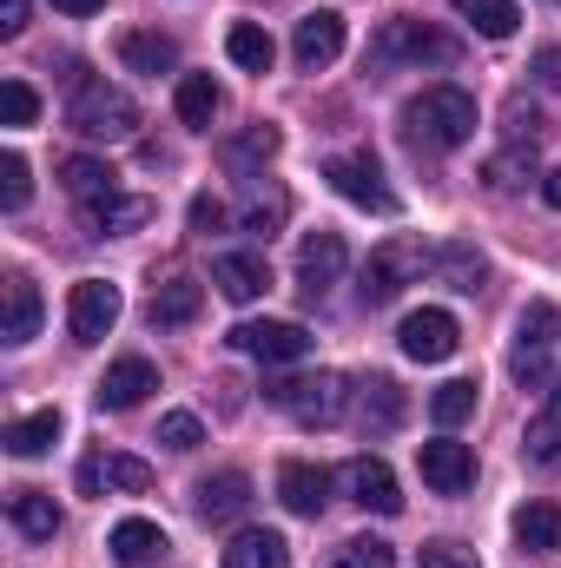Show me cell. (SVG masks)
Returning a JSON list of instances; mask_svg holds the SVG:
<instances>
[{
	"mask_svg": "<svg viewBox=\"0 0 561 568\" xmlns=\"http://www.w3.org/2000/svg\"><path fill=\"white\" fill-rule=\"evenodd\" d=\"M404 133L422 152H456L476 140V100L462 87H422L417 100L404 106Z\"/></svg>",
	"mask_w": 561,
	"mask_h": 568,
	"instance_id": "6da1fadb",
	"label": "cell"
},
{
	"mask_svg": "<svg viewBox=\"0 0 561 568\" xmlns=\"http://www.w3.org/2000/svg\"><path fill=\"white\" fill-rule=\"evenodd\" d=\"M67 126H73L80 140H133L140 106H133V93H126V87H113L106 73H86V80H73Z\"/></svg>",
	"mask_w": 561,
	"mask_h": 568,
	"instance_id": "7a4b0ae2",
	"label": "cell"
},
{
	"mask_svg": "<svg viewBox=\"0 0 561 568\" xmlns=\"http://www.w3.org/2000/svg\"><path fill=\"white\" fill-rule=\"evenodd\" d=\"M561 337V311L555 304H529L516 317V344H509V377L522 390H549V357H555Z\"/></svg>",
	"mask_w": 561,
	"mask_h": 568,
	"instance_id": "3957f363",
	"label": "cell"
},
{
	"mask_svg": "<svg viewBox=\"0 0 561 568\" xmlns=\"http://www.w3.org/2000/svg\"><path fill=\"white\" fill-rule=\"evenodd\" d=\"M422 272H436V252L422 245V239H384L377 252H370V265H364V304H390L404 284H417Z\"/></svg>",
	"mask_w": 561,
	"mask_h": 568,
	"instance_id": "277c9868",
	"label": "cell"
},
{
	"mask_svg": "<svg viewBox=\"0 0 561 568\" xmlns=\"http://www.w3.org/2000/svg\"><path fill=\"white\" fill-rule=\"evenodd\" d=\"M422 60L449 67L456 40L436 33V27H422V20H384V33L370 40V67H422Z\"/></svg>",
	"mask_w": 561,
	"mask_h": 568,
	"instance_id": "5b68a950",
	"label": "cell"
},
{
	"mask_svg": "<svg viewBox=\"0 0 561 568\" xmlns=\"http://www.w3.org/2000/svg\"><path fill=\"white\" fill-rule=\"evenodd\" d=\"M265 397L284 404L297 424H337L344 404H350V384H344L337 371H317V377H297V384H272Z\"/></svg>",
	"mask_w": 561,
	"mask_h": 568,
	"instance_id": "8992f818",
	"label": "cell"
},
{
	"mask_svg": "<svg viewBox=\"0 0 561 568\" xmlns=\"http://www.w3.org/2000/svg\"><path fill=\"white\" fill-rule=\"evenodd\" d=\"M310 344H317V337H310L304 324H290V317H252V324L232 331V351H245V357H258V364H304Z\"/></svg>",
	"mask_w": 561,
	"mask_h": 568,
	"instance_id": "52a82bcc",
	"label": "cell"
},
{
	"mask_svg": "<svg viewBox=\"0 0 561 568\" xmlns=\"http://www.w3.org/2000/svg\"><path fill=\"white\" fill-rule=\"evenodd\" d=\"M324 179H330L350 205H364V212H397V192L384 185V165H377L370 152H330V159H324Z\"/></svg>",
	"mask_w": 561,
	"mask_h": 568,
	"instance_id": "ba28073f",
	"label": "cell"
},
{
	"mask_svg": "<svg viewBox=\"0 0 561 568\" xmlns=\"http://www.w3.org/2000/svg\"><path fill=\"white\" fill-rule=\"evenodd\" d=\"M113 324H120V284H106V278L73 284V297H67V331H73V344H100Z\"/></svg>",
	"mask_w": 561,
	"mask_h": 568,
	"instance_id": "9c48e42d",
	"label": "cell"
},
{
	"mask_svg": "<svg viewBox=\"0 0 561 568\" xmlns=\"http://www.w3.org/2000/svg\"><path fill=\"white\" fill-rule=\"evenodd\" d=\"M397 344H404V357H417V364H442V357H456L462 331H456V317H449V311L422 304V311H410V317H404Z\"/></svg>",
	"mask_w": 561,
	"mask_h": 568,
	"instance_id": "30bf717a",
	"label": "cell"
},
{
	"mask_svg": "<svg viewBox=\"0 0 561 568\" xmlns=\"http://www.w3.org/2000/svg\"><path fill=\"white\" fill-rule=\"evenodd\" d=\"M417 469H422V483H429L436 496H462V489L476 483V449L456 443V436H436V443L417 449Z\"/></svg>",
	"mask_w": 561,
	"mask_h": 568,
	"instance_id": "8fae6325",
	"label": "cell"
},
{
	"mask_svg": "<svg viewBox=\"0 0 561 568\" xmlns=\"http://www.w3.org/2000/svg\"><path fill=\"white\" fill-rule=\"evenodd\" d=\"M344 265H350V245H344L337 232H310V239L297 245V291H304V297H324L330 284L344 278Z\"/></svg>",
	"mask_w": 561,
	"mask_h": 568,
	"instance_id": "7c38bea8",
	"label": "cell"
},
{
	"mask_svg": "<svg viewBox=\"0 0 561 568\" xmlns=\"http://www.w3.org/2000/svg\"><path fill=\"white\" fill-rule=\"evenodd\" d=\"M290 53H297V67H304V73L330 67V60L344 53V13H330V7L304 13V20H297V33H290Z\"/></svg>",
	"mask_w": 561,
	"mask_h": 568,
	"instance_id": "4fadbf2b",
	"label": "cell"
},
{
	"mask_svg": "<svg viewBox=\"0 0 561 568\" xmlns=\"http://www.w3.org/2000/svg\"><path fill=\"white\" fill-rule=\"evenodd\" d=\"M192 509H198L205 523H238V516L252 509V476H245V469H218V476H205V483L192 489Z\"/></svg>",
	"mask_w": 561,
	"mask_h": 568,
	"instance_id": "5bb4252c",
	"label": "cell"
},
{
	"mask_svg": "<svg viewBox=\"0 0 561 568\" xmlns=\"http://www.w3.org/2000/svg\"><path fill=\"white\" fill-rule=\"evenodd\" d=\"M344 483H350V503H364V509H377V516H397V509H404V489H397V476H390L384 456H357V463L344 469Z\"/></svg>",
	"mask_w": 561,
	"mask_h": 568,
	"instance_id": "9a60e30c",
	"label": "cell"
},
{
	"mask_svg": "<svg viewBox=\"0 0 561 568\" xmlns=\"http://www.w3.org/2000/svg\"><path fill=\"white\" fill-rule=\"evenodd\" d=\"M152 199L140 192H106V199H86V232H100V239H120V232H140L152 225Z\"/></svg>",
	"mask_w": 561,
	"mask_h": 568,
	"instance_id": "2e32d148",
	"label": "cell"
},
{
	"mask_svg": "<svg viewBox=\"0 0 561 568\" xmlns=\"http://www.w3.org/2000/svg\"><path fill=\"white\" fill-rule=\"evenodd\" d=\"M278 496H284L290 516H324V503H330V469H324V463H284Z\"/></svg>",
	"mask_w": 561,
	"mask_h": 568,
	"instance_id": "e0dca14e",
	"label": "cell"
},
{
	"mask_svg": "<svg viewBox=\"0 0 561 568\" xmlns=\"http://www.w3.org/2000/svg\"><path fill=\"white\" fill-rule=\"evenodd\" d=\"M159 390V371L145 364V357H120L106 377H100V410H133Z\"/></svg>",
	"mask_w": 561,
	"mask_h": 568,
	"instance_id": "ac0fdd59",
	"label": "cell"
},
{
	"mask_svg": "<svg viewBox=\"0 0 561 568\" xmlns=\"http://www.w3.org/2000/svg\"><path fill=\"white\" fill-rule=\"evenodd\" d=\"M404 417H410L404 384H397V377H370V384H364V397H357V424L370 429V436H390Z\"/></svg>",
	"mask_w": 561,
	"mask_h": 568,
	"instance_id": "d6986e66",
	"label": "cell"
},
{
	"mask_svg": "<svg viewBox=\"0 0 561 568\" xmlns=\"http://www.w3.org/2000/svg\"><path fill=\"white\" fill-rule=\"evenodd\" d=\"M106 549H113V562H120V568H145V562H159L172 542H165V529H159V523H145V516H126V523H113Z\"/></svg>",
	"mask_w": 561,
	"mask_h": 568,
	"instance_id": "ffe728a7",
	"label": "cell"
},
{
	"mask_svg": "<svg viewBox=\"0 0 561 568\" xmlns=\"http://www.w3.org/2000/svg\"><path fill=\"white\" fill-rule=\"evenodd\" d=\"M212 284H218L232 304H252V297H265V284H272V265H265L258 252H225V258L212 265Z\"/></svg>",
	"mask_w": 561,
	"mask_h": 568,
	"instance_id": "44dd1931",
	"label": "cell"
},
{
	"mask_svg": "<svg viewBox=\"0 0 561 568\" xmlns=\"http://www.w3.org/2000/svg\"><path fill=\"white\" fill-rule=\"evenodd\" d=\"M7 516H13V529L20 536H33V542H53L60 536V503L47 496V489H7Z\"/></svg>",
	"mask_w": 561,
	"mask_h": 568,
	"instance_id": "7402d4cb",
	"label": "cell"
},
{
	"mask_svg": "<svg viewBox=\"0 0 561 568\" xmlns=\"http://www.w3.org/2000/svg\"><path fill=\"white\" fill-rule=\"evenodd\" d=\"M198 304H205V284L198 278H165L152 291V331H178V324H192L198 317Z\"/></svg>",
	"mask_w": 561,
	"mask_h": 568,
	"instance_id": "603a6c76",
	"label": "cell"
},
{
	"mask_svg": "<svg viewBox=\"0 0 561 568\" xmlns=\"http://www.w3.org/2000/svg\"><path fill=\"white\" fill-rule=\"evenodd\" d=\"M225 568H290V542L278 529H238L225 542Z\"/></svg>",
	"mask_w": 561,
	"mask_h": 568,
	"instance_id": "cb8c5ba5",
	"label": "cell"
},
{
	"mask_svg": "<svg viewBox=\"0 0 561 568\" xmlns=\"http://www.w3.org/2000/svg\"><path fill=\"white\" fill-rule=\"evenodd\" d=\"M7 324H0V337L7 344H33V331H40V291H33V278L27 272H7Z\"/></svg>",
	"mask_w": 561,
	"mask_h": 568,
	"instance_id": "d4e9b609",
	"label": "cell"
},
{
	"mask_svg": "<svg viewBox=\"0 0 561 568\" xmlns=\"http://www.w3.org/2000/svg\"><path fill=\"white\" fill-rule=\"evenodd\" d=\"M225 53H232V67H245V73H272V60H278V40H272L258 20H232V33H225Z\"/></svg>",
	"mask_w": 561,
	"mask_h": 568,
	"instance_id": "484cf974",
	"label": "cell"
},
{
	"mask_svg": "<svg viewBox=\"0 0 561 568\" xmlns=\"http://www.w3.org/2000/svg\"><path fill=\"white\" fill-rule=\"evenodd\" d=\"M516 542H522L529 556H555L561 549V509L555 503H522V509H516Z\"/></svg>",
	"mask_w": 561,
	"mask_h": 568,
	"instance_id": "4316f807",
	"label": "cell"
},
{
	"mask_svg": "<svg viewBox=\"0 0 561 568\" xmlns=\"http://www.w3.org/2000/svg\"><path fill=\"white\" fill-rule=\"evenodd\" d=\"M0 443H7V456H47V449L60 443V410H33V417H13V424L0 429Z\"/></svg>",
	"mask_w": 561,
	"mask_h": 568,
	"instance_id": "83f0119b",
	"label": "cell"
},
{
	"mask_svg": "<svg viewBox=\"0 0 561 568\" xmlns=\"http://www.w3.org/2000/svg\"><path fill=\"white\" fill-rule=\"evenodd\" d=\"M120 60H126V67H133V73H152V80H159V73H172V67H178V47H172V40H165V33H120Z\"/></svg>",
	"mask_w": 561,
	"mask_h": 568,
	"instance_id": "f1b7e54d",
	"label": "cell"
},
{
	"mask_svg": "<svg viewBox=\"0 0 561 568\" xmlns=\"http://www.w3.org/2000/svg\"><path fill=\"white\" fill-rule=\"evenodd\" d=\"M522 449H529V463H555V456H561V384L542 397V410L529 417V429H522Z\"/></svg>",
	"mask_w": 561,
	"mask_h": 568,
	"instance_id": "f546056e",
	"label": "cell"
},
{
	"mask_svg": "<svg viewBox=\"0 0 561 568\" xmlns=\"http://www.w3.org/2000/svg\"><path fill=\"white\" fill-rule=\"evenodd\" d=\"M60 185H67V192L86 205V199H106V192H120V172H113L106 159H86V152H80V159H67V165H60Z\"/></svg>",
	"mask_w": 561,
	"mask_h": 568,
	"instance_id": "4dcf8cb0",
	"label": "cell"
},
{
	"mask_svg": "<svg viewBox=\"0 0 561 568\" xmlns=\"http://www.w3.org/2000/svg\"><path fill=\"white\" fill-rule=\"evenodd\" d=\"M449 7H456L482 40H509V33L522 27V7H516V0H449Z\"/></svg>",
	"mask_w": 561,
	"mask_h": 568,
	"instance_id": "1f68e13d",
	"label": "cell"
},
{
	"mask_svg": "<svg viewBox=\"0 0 561 568\" xmlns=\"http://www.w3.org/2000/svg\"><path fill=\"white\" fill-rule=\"evenodd\" d=\"M218 106H225V93H218L212 73H185V80H178V120H185V126H212Z\"/></svg>",
	"mask_w": 561,
	"mask_h": 568,
	"instance_id": "d6a6232c",
	"label": "cell"
},
{
	"mask_svg": "<svg viewBox=\"0 0 561 568\" xmlns=\"http://www.w3.org/2000/svg\"><path fill=\"white\" fill-rule=\"evenodd\" d=\"M436 272H442V284H456V291H476L489 265H482V252H476V245H462V239H456V245H436Z\"/></svg>",
	"mask_w": 561,
	"mask_h": 568,
	"instance_id": "836d02e7",
	"label": "cell"
},
{
	"mask_svg": "<svg viewBox=\"0 0 561 568\" xmlns=\"http://www.w3.org/2000/svg\"><path fill=\"white\" fill-rule=\"evenodd\" d=\"M429 417H436L442 429L469 424V417H476V384H469V377H456V384H442V390L429 397Z\"/></svg>",
	"mask_w": 561,
	"mask_h": 568,
	"instance_id": "e575fe53",
	"label": "cell"
},
{
	"mask_svg": "<svg viewBox=\"0 0 561 568\" xmlns=\"http://www.w3.org/2000/svg\"><path fill=\"white\" fill-rule=\"evenodd\" d=\"M272 152H278V126H245L238 140H225V165L245 172V165H258V159H272Z\"/></svg>",
	"mask_w": 561,
	"mask_h": 568,
	"instance_id": "d590c367",
	"label": "cell"
},
{
	"mask_svg": "<svg viewBox=\"0 0 561 568\" xmlns=\"http://www.w3.org/2000/svg\"><path fill=\"white\" fill-rule=\"evenodd\" d=\"M330 568H397V549L377 542V536H350V542H337Z\"/></svg>",
	"mask_w": 561,
	"mask_h": 568,
	"instance_id": "8d00e7d4",
	"label": "cell"
},
{
	"mask_svg": "<svg viewBox=\"0 0 561 568\" xmlns=\"http://www.w3.org/2000/svg\"><path fill=\"white\" fill-rule=\"evenodd\" d=\"M33 199V172H27V159L20 152H0V212H20Z\"/></svg>",
	"mask_w": 561,
	"mask_h": 568,
	"instance_id": "74e56055",
	"label": "cell"
},
{
	"mask_svg": "<svg viewBox=\"0 0 561 568\" xmlns=\"http://www.w3.org/2000/svg\"><path fill=\"white\" fill-rule=\"evenodd\" d=\"M284 212H290V199H284V192H258V199L245 205V219H238V225H245L252 239H272V232L284 225Z\"/></svg>",
	"mask_w": 561,
	"mask_h": 568,
	"instance_id": "f35d334b",
	"label": "cell"
},
{
	"mask_svg": "<svg viewBox=\"0 0 561 568\" xmlns=\"http://www.w3.org/2000/svg\"><path fill=\"white\" fill-rule=\"evenodd\" d=\"M100 469H106V489H152V463L140 456H100Z\"/></svg>",
	"mask_w": 561,
	"mask_h": 568,
	"instance_id": "ab89813d",
	"label": "cell"
},
{
	"mask_svg": "<svg viewBox=\"0 0 561 568\" xmlns=\"http://www.w3.org/2000/svg\"><path fill=\"white\" fill-rule=\"evenodd\" d=\"M33 113H40L33 87H27V80H7V87H0V120H7V126H33Z\"/></svg>",
	"mask_w": 561,
	"mask_h": 568,
	"instance_id": "60d3db41",
	"label": "cell"
},
{
	"mask_svg": "<svg viewBox=\"0 0 561 568\" xmlns=\"http://www.w3.org/2000/svg\"><path fill=\"white\" fill-rule=\"evenodd\" d=\"M159 443H165V449H178V456H185V449H198V443H205V424H198V417H192V410H172V417H165V424H159Z\"/></svg>",
	"mask_w": 561,
	"mask_h": 568,
	"instance_id": "b9f144b4",
	"label": "cell"
},
{
	"mask_svg": "<svg viewBox=\"0 0 561 568\" xmlns=\"http://www.w3.org/2000/svg\"><path fill=\"white\" fill-rule=\"evenodd\" d=\"M522 172L536 179V159H522V152H496V159H489V185H496V192L522 185Z\"/></svg>",
	"mask_w": 561,
	"mask_h": 568,
	"instance_id": "7bdbcfd3",
	"label": "cell"
},
{
	"mask_svg": "<svg viewBox=\"0 0 561 568\" xmlns=\"http://www.w3.org/2000/svg\"><path fill=\"white\" fill-rule=\"evenodd\" d=\"M225 219H232V212H225V205H218L212 192H198V199H192V212H185V225H192L198 239H212V232H225Z\"/></svg>",
	"mask_w": 561,
	"mask_h": 568,
	"instance_id": "ee69618b",
	"label": "cell"
},
{
	"mask_svg": "<svg viewBox=\"0 0 561 568\" xmlns=\"http://www.w3.org/2000/svg\"><path fill=\"white\" fill-rule=\"evenodd\" d=\"M417 568H476V556H469L462 542H422Z\"/></svg>",
	"mask_w": 561,
	"mask_h": 568,
	"instance_id": "f6af8a7d",
	"label": "cell"
},
{
	"mask_svg": "<svg viewBox=\"0 0 561 568\" xmlns=\"http://www.w3.org/2000/svg\"><path fill=\"white\" fill-rule=\"evenodd\" d=\"M106 489V469H100V456H86L80 463V496H100Z\"/></svg>",
	"mask_w": 561,
	"mask_h": 568,
	"instance_id": "bcb514c9",
	"label": "cell"
},
{
	"mask_svg": "<svg viewBox=\"0 0 561 568\" xmlns=\"http://www.w3.org/2000/svg\"><path fill=\"white\" fill-rule=\"evenodd\" d=\"M27 27V0H0V33H20Z\"/></svg>",
	"mask_w": 561,
	"mask_h": 568,
	"instance_id": "7dc6e473",
	"label": "cell"
},
{
	"mask_svg": "<svg viewBox=\"0 0 561 568\" xmlns=\"http://www.w3.org/2000/svg\"><path fill=\"white\" fill-rule=\"evenodd\" d=\"M536 73H542L549 87H561V47H542V53H536Z\"/></svg>",
	"mask_w": 561,
	"mask_h": 568,
	"instance_id": "c3c4849f",
	"label": "cell"
},
{
	"mask_svg": "<svg viewBox=\"0 0 561 568\" xmlns=\"http://www.w3.org/2000/svg\"><path fill=\"white\" fill-rule=\"evenodd\" d=\"M542 199L561 212V165H549V172H542Z\"/></svg>",
	"mask_w": 561,
	"mask_h": 568,
	"instance_id": "681fc988",
	"label": "cell"
},
{
	"mask_svg": "<svg viewBox=\"0 0 561 568\" xmlns=\"http://www.w3.org/2000/svg\"><path fill=\"white\" fill-rule=\"evenodd\" d=\"M53 7H60V13H73V20H80V13H100V7H106V0H53Z\"/></svg>",
	"mask_w": 561,
	"mask_h": 568,
	"instance_id": "f907efd6",
	"label": "cell"
}]
</instances>
